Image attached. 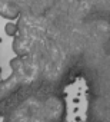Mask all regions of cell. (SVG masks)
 Here are the masks:
<instances>
[{"mask_svg":"<svg viewBox=\"0 0 110 122\" xmlns=\"http://www.w3.org/2000/svg\"><path fill=\"white\" fill-rule=\"evenodd\" d=\"M5 32H6V35H9V36H14L16 32H17V25H14V23H12V22H7L6 26H5Z\"/></svg>","mask_w":110,"mask_h":122,"instance_id":"cell-1","label":"cell"}]
</instances>
